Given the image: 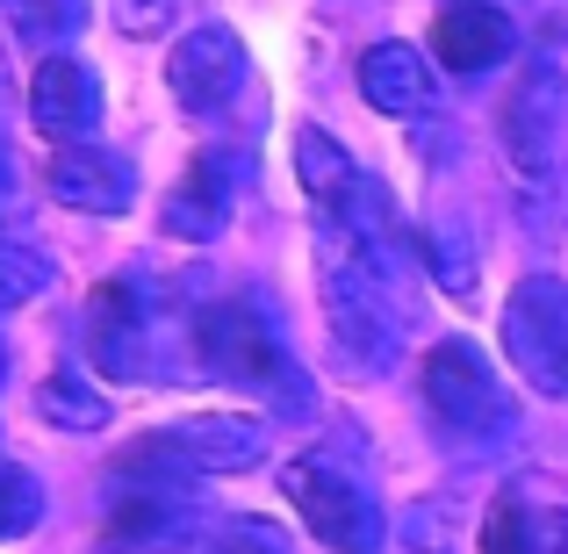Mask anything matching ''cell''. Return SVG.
I'll return each mask as SVG.
<instances>
[{"label":"cell","mask_w":568,"mask_h":554,"mask_svg":"<svg viewBox=\"0 0 568 554\" xmlns=\"http://www.w3.org/2000/svg\"><path fill=\"white\" fill-rule=\"evenodd\" d=\"M187 346H194V367L202 374L266 396L281 417H310V374L295 367L288 339H281V324L266 318L260 295H223V303L194 310Z\"/></svg>","instance_id":"1"},{"label":"cell","mask_w":568,"mask_h":554,"mask_svg":"<svg viewBox=\"0 0 568 554\" xmlns=\"http://www.w3.org/2000/svg\"><path fill=\"white\" fill-rule=\"evenodd\" d=\"M317 303H324V332H332L338 367H346L353 382H382V374L396 367V339H403L396 310L403 303L367 274L361 252L338 231L317 238Z\"/></svg>","instance_id":"2"},{"label":"cell","mask_w":568,"mask_h":554,"mask_svg":"<svg viewBox=\"0 0 568 554\" xmlns=\"http://www.w3.org/2000/svg\"><path fill=\"white\" fill-rule=\"evenodd\" d=\"M417 389H425V417L446 432L454 446H504L518 440V403L511 389L497 382L489 353L475 339H439L417 367Z\"/></svg>","instance_id":"3"},{"label":"cell","mask_w":568,"mask_h":554,"mask_svg":"<svg viewBox=\"0 0 568 554\" xmlns=\"http://www.w3.org/2000/svg\"><path fill=\"white\" fill-rule=\"evenodd\" d=\"M266 461V417L252 411H194L181 425H159L130 440L123 475L138 483H187V475H245Z\"/></svg>","instance_id":"4"},{"label":"cell","mask_w":568,"mask_h":554,"mask_svg":"<svg viewBox=\"0 0 568 554\" xmlns=\"http://www.w3.org/2000/svg\"><path fill=\"white\" fill-rule=\"evenodd\" d=\"M173 303L152 295L144 281H101L94 303H87V361L109 382H159L173 374L166 339H173Z\"/></svg>","instance_id":"5"},{"label":"cell","mask_w":568,"mask_h":554,"mask_svg":"<svg viewBox=\"0 0 568 554\" xmlns=\"http://www.w3.org/2000/svg\"><path fill=\"white\" fill-rule=\"evenodd\" d=\"M281 490H288L295 518H303L332 554H382L388 518H382L375 490H367L353 469H338L332 454H295L288 469H281Z\"/></svg>","instance_id":"6"},{"label":"cell","mask_w":568,"mask_h":554,"mask_svg":"<svg viewBox=\"0 0 568 554\" xmlns=\"http://www.w3.org/2000/svg\"><path fill=\"white\" fill-rule=\"evenodd\" d=\"M504 353L540 396H568V281L526 274L504 303Z\"/></svg>","instance_id":"7"},{"label":"cell","mask_w":568,"mask_h":554,"mask_svg":"<svg viewBox=\"0 0 568 554\" xmlns=\"http://www.w3.org/2000/svg\"><path fill=\"white\" fill-rule=\"evenodd\" d=\"M561 138H568V80L555 66H532L518 80L511 109H504V144H511V167L526 188H547L561 167Z\"/></svg>","instance_id":"8"},{"label":"cell","mask_w":568,"mask_h":554,"mask_svg":"<svg viewBox=\"0 0 568 554\" xmlns=\"http://www.w3.org/2000/svg\"><path fill=\"white\" fill-rule=\"evenodd\" d=\"M202 518L209 512H194L181 483H144V490H130V497L109 512L94 554H181Z\"/></svg>","instance_id":"9"},{"label":"cell","mask_w":568,"mask_h":554,"mask_svg":"<svg viewBox=\"0 0 568 554\" xmlns=\"http://www.w3.org/2000/svg\"><path fill=\"white\" fill-rule=\"evenodd\" d=\"M166 87L187 115H216L245 87V43H237V29H223V22L187 29L181 51L166 58Z\"/></svg>","instance_id":"10"},{"label":"cell","mask_w":568,"mask_h":554,"mask_svg":"<svg viewBox=\"0 0 568 554\" xmlns=\"http://www.w3.org/2000/svg\"><path fill=\"white\" fill-rule=\"evenodd\" d=\"M29 123L43 130L51 144H87L101 123V80L87 58L72 51H51L37 66V80H29Z\"/></svg>","instance_id":"11"},{"label":"cell","mask_w":568,"mask_h":554,"mask_svg":"<svg viewBox=\"0 0 568 554\" xmlns=\"http://www.w3.org/2000/svg\"><path fill=\"white\" fill-rule=\"evenodd\" d=\"M43 188H51V202L80 209V216H123L138 202V167L101 152V144H58L43 167Z\"/></svg>","instance_id":"12"},{"label":"cell","mask_w":568,"mask_h":554,"mask_svg":"<svg viewBox=\"0 0 568 554\" xmlns=\"http://www.w3.org/2000/svg\"><path fill=\"white\" fill-rule=\"evenodd\" d=\"M237 188H245V159H237V152H194V167L181 173V188L166 194V231L209 245V238L231 223Z\"/></svg>","instance_id":"13"},{"label":"cell","mask_w":568,"mask_h":554,"mask_svg":"<svg viewBox=\"0 0 568 554\" xmlns=\"http://www.w3.org/2000/svg\"><path fill=\"white\" fill-rule=\"evenodd\" d=\"M518 51V22L504 8H489V0H454V8L432 22V58H439L446 72H489L504 66V58Z\"/></svg>","instance_id":"14"},{"label":"cell","mask_w":568,"mask_h":554,"mask_svg":"<svg viewBox=\"0 0 568 554\" xmlns=\"http://www.w3.org/2000/svg\"><path fill=\"white\" fill-rule=\"evenodd\" d=\"M361 94H367V109L375 115H396V123H410V115H425L432 109V58L417 51V43H367V58H361Z\"/></svg>","instance_id":"15"},{"label":"cell","mask_w":568,"mask_h":554,"mask_svg":"<svg viewBox=\"0 0 568 554\" xmlns=\"http://www.w3.org/2000/svg\"><path fill=\"white\" fill-rule=\"evenodd\" d=\"M288 152H295V181H303V194L317 202V216H346V209L361 202L367 173H361V159H353L332 130L295 123V144H288Z\"/></svg>","instance_id":"16"},{"label":"cell","mask_w":568,"mask_h":554,"mask_svg":"<svg viewBox=\"0 0 568 554\" xmlns=\"http://www.w3.org/2000/svg\"><path fill=\"white\" fill-rule=\"evenodd\" d=\"M181 554H288V533L274 526V518H252V512H209L202 526L187 533Z\"/></svg>","instance_id":"17"},{"label":"cell","mask_w":568,"mask_h":554,"mask_svg":"<svg viewBox=\"0 0 568 554\" xmlns=\"http://www.w3.org/2000/svg\"><path fill=\"white\" fill-rule=\"evenodd\" d=\"M37 411H43V425H58V432H109L115 403L101 396V389H87L80 374H51V382L37 389Z\"/></svg>","instance_id":"18"},{"label":"cell","mask_w":568,"mask_h":554,"mask_svg":"<svg viewBox=\"0 0 568 554\" xmlns=\"http://www.w3.org/2000/svg\"><path fill=\"white\" fill-rule=\"evenodd\" d=\"M396 554H460V518L446 497H417L396 518Z\"/></svg>","instance_id":"19"},{"label":"cell","mask_w":568,"mask_h":554,"mask_svg":"<svg viewBox=\"0 0 568 554\" xmlns=\"http://www.w3.org/2000/svg\"><path fill=\"white\" fill-rule=\"evenodd\" d=\"M540 533H547V518H532L526 490H504L483 518V554H540Z\"/></svg>","instance_id":"20"},{"label":"cell","mask_w":568,"mask_h":554,"mask_svg":"<svg viewBox=\"0 0 568 554\" xmlns=\"http://www.w3.org/2000/svg\"><path fill=\"white\" fill-rule=\"evenodd\" d=\"M8 14H14V29L37 37V43H65V37L87 29V0H8Z\"/></svg>","instance_id":"21"},{"label":"cell","mask_w":568,"mask_h":554,"mask_svg":"<svg viewBox=\"0 0 568 554\" xmlns=\"http://www.w3.org/2000/svg\"><path fill=\"white\" fill-rule=\"evenodd\" d=\"M43 518V483L29 469H0V541H29Z\"/></svg>","instance_id":"22"},{"label":"cell","mask_w":568,"mask_h":554,"mask_svg":"<svg viewBox=\"0 0 568 554\" xmlns=\"http://www.w3.org/2000/svg\"><path fill=\"white\" fill-rule=\"evenodd\" d=\"M43 289H51V260H37V252H22V245L0 238V310L37 303Z\"/></svg>","instance_id":"23"},{"label":"cell","mask_w":568,"mask_h":554,"mask_svg":"<svg viewBox=\"0 0 568 554\" xmlns=\"http://www.w3.org/2000/svg\"><path fill=\"white\" fill-rule=\"evenodd\" d=\"M417 245H425V266H432V281H439L446 295H475V252L460 245L454 231H425Z\"/></svg>","instance_id":"24"},{"label":"cell","mask_w":568,"mask_h":554,"mask_svg":"<svg viewBox=\"0 0 568 554\" xmlns=\"http://www.w3.org/2000/svg\"><path fill=\"white\" fill-rule=\"evenodd\" d=\"M173 14H181V0H109V22H115V37H130V43H152V37H166V29H173Z\"/></svg>","instance_id":"25"},{"label":"cell","mask_w":568,"mask_h":554,"mask_svg":"<svg viewBox=\"0 0 568 554\" xmlns=\"http://www.w3.org/2000/svg\"><path fill=\"white\" fill-rule=\"evenodd\" d=\"M540 554H568V512L547 518V533H540Z\"/></svg>","instance_id":"26"},{"label":"cell","mask_w":568,"mask_h":554,"mask_svg":"<svg viewBox=\"0 0 568 554\" xmlns=\"http://www.w3.org/2000/svg\"><path fill=\"white\" fill-rule=\"evenodd\" d=\"M14 194V159H8V144H0V202Z\"/></svg>","instance_id":"27"},{"label":"cell","mask_w":568,"mask_h":554,"mask_svg":"<svg viewBox=\"0 0 568 554\" xmlns=\"http://www.w3.org/2000/svg\"><path fill=\"white\" fill-rule=\"evenodd\" d=\"M0 115H8V58H0Z\"/></svg>","instance_id":"28"},{"label":"cell","mask_w":568,"mask_h":554,"mask_svg":"<svg viewBox=\"0 0 568 554\" xmlns=\"http://www.w3.org/2000/svg\"><path fill=\"white\" fill-rule=\"evenodd\" d=\"M0 367H8V361H0Z\"/></svg>","instance_id":"29"}]
</instances>
